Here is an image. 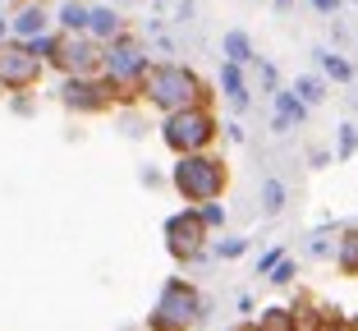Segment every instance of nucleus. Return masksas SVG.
Here are the masks:
<instances>
[{"label":"nucleus","mask_w":358,"mask_h":331,"mask_svg":"<svg viewBox=\"0 0 358 331\" xmlns=\"http://www.w3.org/2000/svg\"><path fill=\"white\" fill-rule=\"evenodd\" d=\"M138 87H143V97H148V106L166 111V115L207 101V83L193 74L189 64H148V74H143Z\"/></svg>","instance_id":"f257e3e1"},{"label":"nucleus","mask_w":358,"mask_h":331,"mask_svg":"<svg viewBox=\"0 0 358 331\" xmlns=\"http://www.w3.org/2000/svg\"><path fill=\"white\" fill-rule=\"evenodd\" d=\"M175 193L184 203H216L225 189H230V166L221 157H211V152H189V157L175 161Z\"/></svg>","instance_id":"f03ea898"},{"label":"nucleus","mask_w":358,"mask_h":331,"mask_svg":"<svg viewBox=\"0 0 358 331\" xmlns=\"http://www.w3.org/2000/svg\"><path fill=\"white\" fill-rule=\"evenodd\" d=\"M216 139H221V120L211 115L207 101H198V106H184V111H170L166 125H161V143H166L175 157L207 152Z\"/></svg>","instance_id":"7ed1b4c3"},{"label":"nucleus","mask_w":358,"mask_h":331,"mask_svg":"<svg viewBox=\"0 0 358 331\" xmlns=\"http://www.w3.org/2000/svg\"><path fill=\"white\" fill-rule=\"evenodd\" d=\"M207 304H202V295H198V286H189V281H166V290H161V300H157V309H152V318H148V327L152 331H193L202 318H207Z\"/></svg>","instance_id":"20e7f679"},{"label":"nucleus","mask_w":358,"mask_h":331,"mask_svg":"<svg viewBox=\"0 0 358 331\" xmlns=\"http://www.w3.org/2000/svg\"><path fill=\"white\" fill-rule=\"evenodd\" d=\"M148 55H143V46L134 42V37H115V42H106L101 46V78L115 92H129V87H138L143 83V74H148Z\"/></svg>","instance_id":"39448f33"},{"label":"nucleus","mask_w":358,"mask_h":331,"mask_svg":"<svg viewBox=\"0 0 358 331\" xmlns=\"http://www.w3.org/2000/svg\"><path fill=\"white\" fill-rule=\"evenodd\" d=\"M42 69H46V60L32 51L23 37H5V42H0V87L28 92V87H37Z\"/></svg>","instance_id":"423d86ee"},{"label":"nucleus","mask_w":358,"mask_h":331,"mask_svg":"<svg viewBox=\"0 0 358 331\" xmlns=\"http://www.w3.org/2000/svg\"><path fill=\"white\" fill-rule=\"evenodd\" d=\"M207 230L211 225L202 221L198 207H184V212H175L166 221V248L175 262H198L202 248H207Z\"/></svg>","instance_id":"0eeeda50"},{"label":"nucleus","mask_w":358,"mask_h":331,"mask_svg":"<svg viewBox=\"0 0 358 331\" xmlns=\"http://www.w3.org/2000/svg\"><path fill=\"white\" fill-rule=\"evenodd\" d=\"M51 64L60 69L64 78H74V74H101V42L87 37V32H60Z\"/></svg>","instance_id":"6e6552de"},{"label":"nucleus","mask_w":358,"mask_h":331,"mask_svg":"<svg viewBox=\"0 0 358 331\" xmlns=\"http://www.w3.org/2000/svg\"><path fill=\"white\" fill-rule=\"evenodd\" d=\"M289 313H294V331H327V318L336 309H331V304H322L313 290H303V295L289 304Z\"/></svg>","instance_id":"1a4fd4ad"},{"label":"nucleus","mask_w":358,"mask_h":331,"mask_svg":"<svg viewBox=\"0 0 358 331\" xmlns=\"http://www.w3.org/2000/svg\"><path fill=\"white\" fill-rule=\"evenodd\" d=\"M124 14L120 10H110V5H92L87 10V37H96V42H115V37H124Z\"/></svg>","instance_id":"9d476101"},{"label":"nucleus","mask_w":358,"mask_h":331,"mask_svg":"<svg viewBox=\"0 0 358 331\" xmlns=\"http://www.w3.org/2000/svg\"><path fill=\"white\" fill-rule=\"evenodd\" d=\"M308 120V106L299 101V92L289 87V92H275V134H289V129H299Z\"/></svg>","instance_id":"9b49d317"},{"label":"nucleus","mask_w":358,"mask_h":331,"mask_svg":"<svg viewBox=\"0 0 358 331\" xmlns=\"http://www.w3.org/2000/svg\"><path fill=\"white\" fill-rule=\"evenodd\" d=\"M221 92H225V101H230L234 111H248L253 97H248V83H243V64H230V60L221 64Z\"/></svg>","instance_id":"f8f14e48"},{"label":"nucleus","mask_w":358,"mask_h":331,"mask_svg":"<svg viewBox=\"0 0 358 331\" xmlns=\"http://www.w3.org/2000/svg\"><path fill=\"white\" fill-rule=\"evenodd\" d=\"M336 267H340V276H358V225L340 230V239H336Z\"/></svg>","instance_id":"ddd939ff"},{"label":"nucleus","mask_w":358,"mask_h":331,"mask_svg":"<svg viewBox=\"0 0 358 331\" xmlns=\"http://www.w3.org/2000/svg\"><path fill=\"white\" fill-rule=\"evenodd\" d=\"M225 60H230V64H243V69H248V64H253L257 60V51H253V37H248V32H243V28H230V32H225Z\"/></svg>","instance_id":"4468645a"},{"label":"nucleus","mask_w":358,"mask_h":331,"mask_svg":"<svg viewBox=\"0 0 358 331\" xmlns=\"http://www.w3.org/2000/svg\"><path fill=\"white\" fill-rule=\"evenodd\" d=\"M10 32H14V37H23V42L37 37V32H46V10H42V5H23V10L10 19Z\"/></svg>","instance_id":"2eb2a0df"},{"label":"nucleus","mask_w":358,"mask_h":331,"mask_svg":"<svg viewBox=\"0 0 358 331\" xmlns=\"http://www.w3.org/2000/svg\"><path fill=\"white\" fill-rule=\"evenodd\" d=\"M253 331H294V313L285 309V304H271V309L257 313Z\"/></svg>","instance_id":"dca6fc26"},{"label":"nucleus","mask_w":358,"mask_h":331,"mask_svg":"<svg viewBox=\"0 0 358 331\" xmlns=\"http://www.w3.org/2000/svg\"><path fill=\"white\" fill-rule=\"evenodd\" d=\"M294 92H299V101H303V106L313 111V106H322V101H327V78H322V74L294 78Z\"/></svg>","instance_id":"f3484780"},{"label":"nucleus","mask_w":358,"mask_h":331,"mask_svg":"<svg viewBox=\"0 0 358 331\" xmlns=\"http://www.w3.org/2000/svg\"><path fill=\"white\" fill-rule=\"evenodd\" d=\"M317 64H322V74H327V78H336V83H349V78H354V64H349L345 55L327 51V46L317 51Z\"/></svg>","instance_id":"a211bd4d"},{"label":"nucleus","mask_w":358,"mask_h":331,"mask_svg":"<svg viewBox=\"0 0 358 331\" xmlns=\"http://www.w3.org/2000/svg\"><path fill=\"white\" fill-rule=\"evenodd\" d=\"M55 19H60V32H87V5L83 0H64Z\"/></svg>","instance_id":"6ab92c4d"},{"label":"nucleus","mask_w":358,"mask_h":331,"mask_svg":"<svg viewBox=\"0 0 358 331\" xmlns=\"http://www.w3.org/2000/svg\"><path fill=\"white\" fill-rule=\"evenodd\" d=\"M285 198H289V189H285V180H262V212L266 216H280L285 212Z\"/></svg>","instance_id":"aec40b11"},{"label":"nucleus","mask_w":358,"mask_h":331,"mask_svg":"<svg viewBox=\"0 0 358 331\" xmlns=\"http://www.w3.org/2000/svg\"><path fill=\"white\" fill-rule=\"evenodd\" d=\"M294 272H299V267H294V258H280L266 281H271V286H294Z\"/></svg>","instance_id":"412c9836"},{"label":"nucleus","mask_w":358,"mask_h":331,"mask_svg":"<svg viewBox=\"0 0 358 331\" xmlns=\"http://www.w3.org/2000/svg\"><path fill=\"white\" fill-rule=\"evenodd\" d=\"M336 152H340V157H354V152H358V129H354V125H345V134H340Z\"/></svg>","instance_id":"4be33fe9"},{"label":"nucleus","mask_w":358,"mask_h":331,"mask_svg":"<svg viewBox=\"0 0 358 331\" xmlns=\"http://www.w3.org/2000/svg\"><path fill=\"white\" fill-rule=\"evenodd\" d=\"M248 253V239H221L216 244V258H243Z\"/></svg>","instance_id":"5701e85b"},{"label":"nucleus","mask_w":358,"mask_h":331,"mask_svg":"<svg viewBox=\"0 0 358 331\" xmlns=\"http://www.w3.org/2000/svg\"><path fill=\"white\" fill-rule=\"evenodd\" d=\"M198 212H202V221H207V225H221V221H225L221 198H216V203H198Z\"/></svg>","instance_id":"b1692460"},{"label":"nucleus","mask_w":358,"mask_h":331,"mask_svg":"<svg viewBox=\"0 0 358 331\" xmlns=\"http://www.w3.org/2000/svg\"><path fill=\"white\" fill-rule=\"evenodd\" d=\"M280 258H285V248H266V253L257 258V276H271V267L280 262Z\"/></svg>","instance_id":"393cba45"},{"label":"nucleus","mask_w":358,"mask_h":331,"mask_svg":"<svg viewBox=\"0 0 358 331\" xmlns=\"http://www.w3.org/2000/svg\"><path fill=\"white\" fill-rule=\"evenodd\" d=\"M340 5H345V0H313V10H317V14H336Z\"/></svg>","instance_id":"a878e982"},{"label":"nucleus","mask_w":358,"mask_h":331,"mask_svg":"<svg viewBox=\"0 0 358 331\" xmlns=\"http://www.w3.org/2000/svg\"><path fill=\"white\" fill-rule=\"evenodd\" d=\"M5 37H10V19H0V42H5Z\"/></svg>","instance_id":"bb28decb"},{"label":"nucleus","mask_w":358,"mask_h":331,"mask_svg":"<svg viewBox=\"0 0 358 331\" xmlns=\"http://www.w3.org/2000/svg\"><path fill=\"white\" fill-rule=\"evenodd\" d=\"M275 5H280V10H289V5H294V0H275Z\"/></svg>","instance_id":"cd10ccee"},{"label":"nucleus","mask_w":358,"mask_h":331,"mask_svg":"<svg viewBox=\"0 0 358 331\" xmlns=\"http://www.w3.org/2000/svg\"><path fill=\"white\" fill-rule=\"evenodd\" d=\"M349 5H354V0H349Z\"/></svg>","instance_id":"c85d7f7f"}]
</instances>
